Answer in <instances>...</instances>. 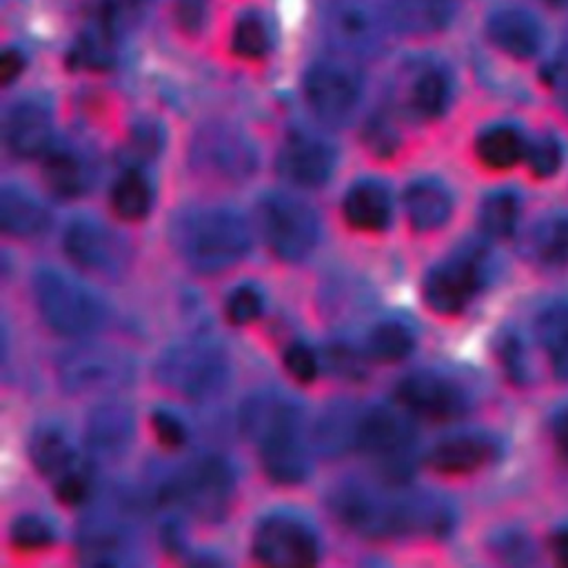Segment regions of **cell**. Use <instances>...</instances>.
I'll use <instances>...</instances> for the list:
<instances>
[{
	"mask_svg": "<svg viewBox=\"0 0 568 568\" xmlns=\"http://www.w3.org/2000/svg\"><path fill=\"white\" fill-rule=\"evenodd\" d=\"M335 517L357 535L390 539L404 535L442 537L453 526L450 506L428 493L399 490L397 484H344L331 497Z\"/></svg>",
	"mask_w": 568,
	"mask_h": 568,
	"instance_id": "obj_1",
	"label": "cell"
},
{
	"mask_svg": "<svg viewBox=\"0 0 568 568\" xmlns=\"http://www.w3.org/2000/svg\"><path fill=\"white\" fill-rule=\"evenodd\" d=\"M242 426L255 439L266 475L277 484H297L311 470L302 408L282 395L262 393L242 408Z\"/></svg>",
	"mask_w": 568,
	"mask_h": 568,
	"instance_id": "obj_2",
	"label": "cell"
},
{
	"mask_svg": "<svg viewBox=\"0 0 568 568\" xmlns=\"http://www.w3.org/2000/svg\"><path fill=\"white\" fill-rule=\"evenodd\" d=\"M173 237L184 262L200 273H217L233 266L251 246L246 220L231 206L193 209L180 217Z\"/></svg>",
	"mask_w": 568,
	"mask_h": 568,
	"instance_id": "obj_3",
	"label": "cell"
},
{
	"mask_svg": "<svg viewBox=\"0 0 568 568\" xmlns=\"http://www.w3.org/2000/svg\"><path fill=\"white\" fill-rule=\"evenodd\" d=\"M33 297L42 320L69 337L95 333L109 315L93 288L58 268H40L33 275Z\"/></svg>",
	"mask_w": 568,
	"mask_h": 568,
	"instance_id": "obj_4",
	"label": "cell"
},
{
	"mask_svg": "<svg viewBox=\"0 0 568 568\" xmlns=\"http://www.w3.org/2000/svg\"><path fill=\"white\" fill-rule=\"evenodd\" d=\"M155 373L173 393L191 399H206L229 384L231 362L217 342L189 337L171 344L158 357Z\"/></svg>",
	"mask_w": 568,
	"mask_h": 568,
	"instance_id": "obj_5",
	"label": "cell"
},
{
	"mask_svg": "<svg viewBox=\"0 0 568 568\" xmlns=\"http://www.w3.org/2000/svg\"><path fill=\"white\" fill-rule=\"evenodd\" d=\"M353 446L375 459L390 484H399L410 475L415 430L404 413L388 406H371L357 413Z\"/></svg>",
	"mask_w": 568,
	"mask_h": 568,
	"instance_id": "obj_6",
	"label": "cell"
},
{
	"mask_svg": "<svg viewBox=\"0 0 568 568\" xmlns=\"http://www.w3.org/2000/svg\"><path fill=\"white\" fill-rule=\"evenodd\" d=\"M326 22L339 47L373 53L404 27L402 0H328Z\"/></svg>",
	"mask_w": 568,
	"mask_h": 568,
	"instance_id": "obj_7",
	"label": "cell"
},
{
	"mask_svg": "<svg viewBox=\"0 0 568 568\" xmlns=\"http://www.w3.org/2000/svg\"><path fill=\"white\" fill-rule=\"evenodd\" d=\"M233 497V473L220 457H200L162 486L160 501L186 508L200 519L222 517Z\"/></svg>",
	"mask_w": 568,
	"mask_h": 568,
	"instance_id": "obj_8",
	"label": "cell"
},
{
	"mask_svg": "<svg viewBox=\"0 0 568 568\" xmlns=\"http://www.w3.org/2000/svg\"><path fill=\"white\" fill-rule=\"evenodd\" d=\"M131 375L133 364L126 353L95 342L73 344L58 359V377L69 393L111 390L126 384Z\"/></svg>",
	"mask_w": 568,
	"mask_h": 568,
	"instance_id": "obj_9",
	"label": "cell"
},
{
	"mask_svg": "<svg viewBox=\"0 0 568 568\" xmlns=\"http://www.w3.org/2000/svg\"><path fill=\"white\" fill-rule=\"evenodd\" d=\"M262 226L273 253L286 262L304 260L320 237L315 211L286 193H271L264 197Z\"/></svg>",
	"mask_w": 568,
	"mask_h": 568,
	"instance_id": "obj_10",
	"label": "cell"
},
{
	"mask_svg": "<svg viewBox=\"0 0 568 568\" xmlns=\"http://www.w3.org/2000/svg\"><path fill=\"white\" fill-rule=\"evenodd\" d=\"M304 93L313 113L335 126L346 124L362 98L359 73L342 60H320L304 78Z\"/></svg>",
	"mask_w": 568,
	"mask_h": 568,
	"instance_id": "obj_11",
	"label": "cell"
},
{
	"mask_svg": "<svg viewBox=\"0 0 568 568\" xmlns=\"http://www.w3.org/2000/svg\"><path fill=\"white\" fill-rule=\"evenodd\" d=\"M481 282V255L477 251H462L430 268L424 280V300L439 315H457L477 295Z\"/></svg>",
	"mask_w": 568,
	"mask_h": 568,
	"instance_id": "obj_12",
	"label": "cell"
},
{
	"mask_svg": "<svg viewBox=\"0 0 568 568\" xmlns=\"http://www.w3.org/2000/svg\"><path fill=\"white\" fill-rule=\"evenodd\" d=\"M253 555L268 566H311L320 557L313 528L293 515H268L255 530Z\"/></svg>",
	"mask_w": 568,
	"mask_h": 568,
	"instance_id": "obj_13",
	"label": "cell"
},
{
	"mask_svg": "<svg viewBox=\"0 0 568 568\" xmlns=\"http://www.w3.org/2000/svg\"><path fill=\"white\" fill-rule=\"evenodd\" d=\"M64 251L78 266L100 275H118L129 264L124 237L95 217H75L67 226Z\"/></svg>",
	"mask_w": 568,
	"mask_h": 568,
	"instance_id": "obj_14",
	"label": "cell"
},
{
	"mask_svg": "<svg viewBox=\"0 0 568 568\" xmlns=\"http://www.w3.org/2000/svg\"><path fill=\"white\" fill-rule=\"evenodd\" d=\"M395 397L406 413L428 422H450L468 408V397L459 384L426 371L406 375L397 384Z\"/></svg>",
	"mask_w": 568,
	"mask_h": 568,
	"instance_id": "obj_15",
	"label": "cell"
},
{
	"mask_svg": "<svg viewBox=\"0 0 568 568\" xmlns=\"http://www.w3.org/2000/svg\"><path fill=\"white\" fill-rule=\"evenodd\" d=\"M335 166V151L322 138L308 131H295L286 135L280 155L277 171L280 175L304 189L322 186Z\"/></svg>",
	"mask_w": 568,
	"mask_h": 568,
	"instance_id": "obj_16",
	"label": "cell"
},
{
	"mask_svg": "<svg viewBox=\"0 0 568 568\" xmlns=\"http://www.w3.org/2000/svg\"><path fill=\"white\" fill-rule=\"evenodd\" d=\"M197 164L220 180L240 182L255 169V151L246 138L229 129H211L195 142Z\"/></svg>",
	"mask_w": 568,
	"mask_h": 568,
	"instance_id": "obj_17",
	"label": "cell"
},
{
	"mask_svg": "<svg viewBox=\"0 0 568 568\" xmlns=\"http://www.w3.org/2000/svg\"><path fill=\"white\" fill-rule=\"evenodd\" d=\"M133 410L122 402L100 404L87 419V448L98 459H118L133 439Z\"/></svg>",
	"mask_w": 568,
	"mask_h": 568,
	"instance_id": "obj_18",
	"label": "cell"
},
{
	"mask_svg": "<svg viewBox=\"0 0 568 568\" xmlns=\"http://www.w3.org/2000/svg\"><path fill=\"white\" fill-rule=\"evenodd\" d=\"M53 135L51 113L38 100L18 102L9 115L4 126L7 146L16 158H36L49 151Z\"/></svg>",
	"mask_w": 568,
	"mask_h": 568,
	"instance_id": "obj_19",
	"label": "cell"
},
{
	"mask_svg": "<svg viewBox=\"0 0 568 568\" xmlns=\"http://www.w3.org/2000/svg\"><path fill=\"white\" fill-rule=\"evenodd\" d=\"M488 38L508 55L526 60L541 47L539 22L521 9H499L488 20Z\"/></svg>",
	"mask_w": 568,
	"mask_h": 568,
	"instance_id": "obj_20",
	"label": "cell"
},
{
	"mask_svg": "<svg viewBox=\"0 0 568 568\" xmlns=\"http://www.w3.org/2000/svg\"><path fill=\"white\" fill-rule=\"evenodd\" d=\"M78 550L87 564H124L129 552V535L115 517L98 515L80 530Z\"/></svg>",
	"mask_w": 568,
	"mask_h": 568,
	"instance_id": "obj_21",
	"label": "cell"
},
{
	"mask_svg": "<svg viewBox=\"0 0 568 568\" xmlns=\"http://www.w3.org/2000/svg\"><path fill=\"white\" fill-rule=\"evenodd\" d=\"M344 217L357 231H382L390 220V193L377 180L355 182L344 197Z\"/></svg>",
	"mask_w": 568,
	"mask_h": 568,
	"instance_id": "obj_22",
	"label": "cell"
},
{
	"mask_svg": "<svg viewBox=\"0 0 568 568\" xmlns=\"http://www.w3.org/2000/svg\"><path fill=\"white\" fill-rule=\"evenodd\" d=\"M495 457V444L484 435H457L439 442L428 464L444 475H464L481 468Z\"/></svg>",
	"mask_w": 568,
	"mask_h": 568,
	"instance_id": "obj_23",
	"label": "cell"
},
{
	"mask_svg": "<svg viewBox=\"0 0 568 568\" xmlns=\"http://www.w3.org/2000/svg\"><path fill=\"white\" fill-rule=\"evenodd\" d=\"M0 226L11 237H33L47 231L49 211L20 186H4L0 193Z\"/></svg>",
	"mask_w": 568,
	"mask_h": 568,
	"instance_id": "obj_24",
	"label": "cell"
},
{
	"mask_svg": "<svg viewBox=\"0 0 568 568\" xmlns=\"http://www.w3.org/2000/svg\"><path fill=\"white\" fill-rule=\"evenodd\" d=\"M29 455L33 466L44 477L53 479H60L62 475L80 466L69 433L58 424H42L33 430L29 442Z\"/></svg>",
	"mask_w": 568,
	"mask_h": 568,
	"instance_id": "obj_25",
	"label": "cell"
},
{
	"mask_svg": "<svg viewBox=\"0 0 568 568\" xmlns=\"http://www.w3.org/2000/svg\"><path fill=\"white\" fill-rule=\"evenodd\" d=\"M406 215L417 231H433L446 224L453 213V195L439 180H417L406 189Z\"/></svg>",
	"mask_w": 568,
	"mask_h": 568,
	"instance_id": "obj_26",
	"label": "cell"
},
{
	"mask_svg": "<svg viewBox=\"0 0 568 568\" xmlns=\"http://www.w3.org/2000/svg\"><path fill=\"white\" fill-rule=\"evenodd\" d=\"M477 158L490 169H510L526 158V142L515 126L495 124L486 129L475 144Z\"/></svg>",
	"mask_w": 568,
	"mask_h": 568,
	"instance_id": "obj_27",
	"label": "cell"
},
{
	"mask_svg": "<svg viewBox=\"0 0 568 568\" xmlns=\"http://www.w3.org/2000/svg\"><path fill=\"white\" fill-rule=\"evenodd\" d=\"M537 335L557 377L568 379V302L552 304L539 315Z\"/></svg>",
	"mask_w": 568,
	"mask_h": 568,
	"instance_id": "obj_28",
	"label": "cell"
},
{
	"mask_svg": "<svg viewBox=\"0 0 568 568\" xmlns=\"http://www.w3.org/2000/svg\"><path fill=\"white\" fill-rule=\"evenodd\" d=\"M42 175L49 191L58 197H78L87 186V169L69 149L49 151L42 164Z\"/></svg>",
	"mask_w": 568,
	"mask_h": 568,
	"instance_id": "obj_29",
	"label": "cell"
},
{
	"mask_svg": "<svg viewBox=\"0 0 568 568\" xmlns=\"http://www.w3.org/2000/svg\"><path fill=\"white\" fill-rule=\"evenodd\" d=\"M153 202V191L144 173L135 166L126 169L111 189V206L113 211L129 222H138L146 217Z\"/></svg>",
	"mask_w": 568,
	"mask_h": 568,
	"instance_id": "obj_30",
	"label": "cell"
},
{
	"mask_svg": "<svg viewBox=\"0 0 568 568\" xmlns=\"http://www.w3.org/2000/svg\"><path fill=\"white\" fill-rule=\"evenodd\" d=\"M450 100V80L442 69H424L410 84V106L422 118H437Z\"/></svg>",
	"mask_w": 568,
	"mask_h": 568,
	"instance_id": "obj_31",
	"label": "cell"
},
{
	"mask_svg": "<svg viewBox=\"0 0 568 568\" xmlns=\"http://www.w3.org/2000/svg\"><path fill=\"white\" fill-rule=\"evenodd\" d=\"M415 346L413 331L402 322H379L368 333L366 353L377 362H399Z\"/></svg>",
	"mask_w": 568,
	"mask_h": 568,
	"instance_id": "obj_32",
	"label": "cell"
},
{
	"mask_svg": "<svg viewBox=\"0 0 568 568\" xmlns=\"http://www.w3.org/2000/svg\"><path fill=\"white\" fill-rule=\"evenodd\" d=\"M75 67L87 69H104L111 64L113 58V24L102 16L89 33H84L75 49L71 51Z\"/></svg>",
	"mask_w": 568,
	"mask_h": 568,
	"instance_id": "obj_33",
	"label": "cell"
},
{
	"mask_svg": "<svg viewBox=\"0 0 568 568\" xmlns=\"http://www.w3.org/2000/svg\"><path fill=\"white\" fill-rule=\"evenodd\" d=\"M519 217V202L513 193H490L479 209V224L490 237H508Z\"/></svg>",
	"mask_w": 568,
	"mask_h": 568,
	"instance_id": "obj_34",
	"label": "cell"
},
{
	"mask_svg": "<svg viewBox=\"0 0 568 568\" xmlns=\"http://www.w3.org/2000/svg\"><path fill=\"white\" fill-rule=\"evenodd\" d=\"M535 246L544 262L568 264V215H555L541 222L535 233Z\"/></svg>",
	"mask_w": 568,
	"mask_h": 568,
	"instance_id": "obj_35",
	"label": "cell"
},
{
	"mask_svg": "<svg viewBox=\"0 0 568 568\" xmlns=\"http://www.w3.org/2000/svg\"><path fill=\"white\" fill-rule=\"evenodd\" d=\"M268 44H271V38L262 18L244 16L242 20H237L233 29V40H231L235 55L244 60H257L268 51Z\"/></svg>",
	"mask_w": 568,
	"mask_h": 568,
	"instance_id": "obj_36",
	"label": "cell"
},
{
	"mask_svg": "<svg viewBox=\"0 0 568 568\" xmlns=\"http://www.w3.org/2000/svg\"><path fill=\"white\" fill-rule=\"evenodd\" d=\"M53 528L40 515H22L11 524V544L20 550H40L53 544Z\"/></svg>",
	"mask_w": 568,
	"mask_h": 568,
	"instance_id": "obj_37",
	"label": "cell"
},
{
	"mask_svg": "<svg viewBox=\"0 0 568 568\" xmlns=\"http://www.w3.org/2000/svg\"><path fill=\"white\" fill-rule=\"evenodd\" d=\"M402 11H404V29H417V31H428L437 29L446 22L448 18V0H402Z\"/></svg>",
	"mask_w": 568,
	"mask_h": 568,
	"instance_id": "obj_38",
	"label": "cell"
},
{
	"mask_svg": "<svg viewBox=\"0 0 568 568\" xmlns=\"http://www.w3.org/2000/svg\"><path fill=\"white\" fill-rule=\"evenodd\" d=\"M264 297L253 284L235 286L226 297V317L233 324H248L262 315Z\"/></svg>",
	"mask_w": 568,
	"mask_h": 568,
	"instance_id": "obj_39",
	"label": "cell"
},
{
	"mask_svg": "<svg viewBox=\"0 0 568 568\" xmlns=\"http://www.w3.org/2000/svg\"><path fill=\"white\" fill-rule=\"evenodd\" d=\"M526 160L537 178H550L561 166V146L555 138H541L526 149Z\"/></svg>",
	"mask_w": 568,
	"mask_h": 568,
	"instance_id": "obj_40",
	"label": "cell"
},
{
	"mask_svg": "<svg viewBox=\"0 0 568 568\" xmlns=\"http://www.w3.org/2000/svg\"><path fill=\"white\" fill-rule=\"evenodd\" d=\"M284 366L297 382H313L320 373L317 355L304 342H293L284 351Z\"/></svg>",
	"mask_w": 568,
	"mask_h": 568,
	"instance_id": "obj_41",
	"label": "cell"
},
{
	"mask_svg": "<svg viewBox=\"0 0 568 568\" xmlns=\"http://www.w3.org/2000/svg\"><path fill=\"white\" fill-rule=\"evenodd\" d=\"M151 426H153V433L160 439V444L166 446V448H180L184 444V439H186L184 424L171 410H166V408L153 410Z\"/></svg>",
	"mask_w": 568,
	"mask_h": 568,
	"instance_id": "obj_42",
	"label": "cell"
},
{
	"mask_svg": "<svg viewBox=\"0 0 568 568\" xmlns=\"http://www.w3.org/2000/svg\"><path fill=\"white\" fill-rule=\"evenodd\" d=\"M55 493L64 504H80L89 497V475L82 466L62 475L55 484Z\"/></svg>",
	"mask_w": 568,
	"mask_h": 568,
	"instance_id": "obj_43",
	"label": "cell"
},
{
	"mask_svg": "<svg viewBox=\"0 0 568 568\" xmlns=\"http://www.w3.org/2000/svg\"><path fill=\"white\" fill-rule=\"evenodd\" d=\"M175 13L184 31H200L206 18V0H178Z\"/></svg>",
	"mask_w": 568,
	"mask_h": 568,
	"instance_id": "obj_44",
	"label": "cell"
},
{
	"mask_svg": "<svg viewBox=\"0 0 568 568\" xmlns=\"http://www.w3.org/2000/svg\"><path fill=\"white\" fill-rule=\"evenodd\" d=\"M333 368H337L339 375H348L355 377L357 373H362V359L357 357V353L344 348V346H335L328 355Z\"/></svg>",
	"mask_w": 568,
	"mask_h": 568,
	"instance_id": "obj_45",
	"label": "cell"
},
{
	"mask_svg": "<svg viewBox=\"0 0 568 568\" xmlns=\"http://www.w3.org/2000/svg\"><path fill=\"white\" fill-rule=\"evenodd\" d=\"M384 124L386 122H375V124L368 126V142H371L375 153L386 155V153H393V146H395L397 138H395V131L384 126Z\"/></svg>",
	"mask_w": 568,
	"mask_h": 568,
	"instance_id": "obj_46",
	"label": "cell"
},
{
	"mask_svg": "<svg viewBox=\"0 0 568 568\" xmlns=\"http://www.w3.org/2000/svg\"><path fill=\"white\" fill-rule=\"evenodd\" d=\"M133 149L138 153V158H151L158 153L160 142H158V133L151 126H140L133 135Z\"/></svg>",
	"mask_w": 568,
	"mask_h": 568,
	"instance_id": "obj_47",
	"label": "cell"
},
{
	"mask_svg": "<svg viewBox=\"0 0 568 568\" xmlns=\"http://www.w3.org/2000/svg\"><path fill=\"white\" fill-rule=\"evenodd\" d=\"M22 67H24L22 55L18 51L7 49L2 53V58H0V80H2V84H9L13 78H18Z\"/></svg>",
	"mask_w": 568,
	"mask_h": 568,
	"instance_id": "obj_48",
	"label": "cell"
},
{
	"mask_svg": "<svg viewBox=\"0 0 568 568\" xmlns=\"http://www.w3.org/2000/svg\"><path fill=\"white\" fill-rule=\"evenodd\" d=\"M552 437H555L559 453L568 459V408L557 413V417L552 422Z\"/></svg>",
	"mask_w": 568,
	"mask_h": 568,
	"instance_id": "obj_49",
	"label": "cell"
},
{
	"mask_svg": "<svg viewBox=\"0 0 568 568\" xmlns=\"http://www.w3.org/2000/svg\"><path fill=\"white\" fill-rule=\"evenodd\" d=\"M552 552L559 564L568 566V528H561L552 535Z\"/></svg>",
	"mask_w": 568,
	"mask_h": 568,
	"instance_id": "obj_50",
	"label": "cell"
},
{
	"mask_svg": "<svg viewBox=\"0 0 568 568\" xmlns=\"http://www.w3.org/2000/svg\"><path fill=\"white\" fill-rule=\"evenodd\" d=\"M548 4H555V7H559V4H566L568 0H546Z\"/></svg>",
	"mask_w": 568,
	"mask_h": 568,
	"instance_id": "obj_51",
	"label": "cell"
}]
</instances>
